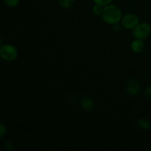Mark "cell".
Returning a JSON list of instances; mask_svg holds the SVG:
<instances>
[{
	"label": "cell",
	"mask_w": 151,
	"mask_h": 151,
	"mask_svg": "<svg viewBox=\"0 0 151 151\" xmlns=\"http://www.w3.org/2000/svg\"><path fill=\"white\" fill-rule=\"evenodd\" d=\"M7 134V128L2 123L0 124V137L3 138Z\"/></svg>",
	"instance_id": "13"
},
{
	"label": "cell",
	"mask_w": 151,
	"mask_h": 151,
	"mask_svg": "<svg viewBox=\"0 0 151 151\" xmlns=\"http://www.w3.org/2000/svg\"><path fill=\"white\" fill-rule=\"evenodd\" d=\"M150 25L147 22H142L133 29V36L137 39L144 40L150 35Z\"/></svg>",
	"instance_id": "3"
},
{
	"label": "cell",
	"mask_w": 151,
	"mask_h": 151,
	"mask_svg": "<svg viewBox=\"0 0 151 151\" xmlns=\"http://www.w3.org/2000/svg\"><path fill=\"white\" fill-rule=\"evenodd\" d=\"M103 9H104V6L95 4L92 7V13L96 16H101L103 12Z\"/></svg>",
	"instance_id": "10"
},
{
	"label": "cell",
	"mask_w": 151,
	"mask_h": 151,
	"mask_svg": "<svg viewBox=\"0 0 151 151\" xmlns=\"http://www.w3.org/2000/svg\"><path fill=\"white\" fill-rule=\"evenodd\" d=\"M18 50L15 46L10 44L1 45L0 47V56L2 60L7 62H11L16 60L18 57Z\"/></svg>",
	"instance_id": "2"
},
{
	"label": "cell",
	"mask_w": 151,
	"mask_h": 151,
	"mask_svg": "<svg viewBox=\"0 0 151 151\" xmlns=\"http://www.w3.org/2000/svg\"><path fill=\"white\" fill-rule=\"evenodd\" d=\"M112 1H113V0H93L94 4H100V5L103 6H106L111 4V3L112 2Z\"/></svg>",
	"instance_id": "12"
},
{
	"label": "cell",
	"mask_w": 151,
	"mask_h": 151,
	"mask_svg": "<svg viewBox=\"0 0 151 151\" xmlns=\"http://www.w3.org/2000/svg\"><path fill=\"white\" fill-rule=\"evenodd\" d=\"M75 1V0H58V2L59 5L63 8L69 9L72 7Z\"/></svg>",
	"instance_id": "9"
},
{
	"label": "cell",
	"mask_w": 151,
	"mask_h": 151,
	"mask_svg": "<svg viewBox=\"0 0 151 151\" xmlns=\"http://www.w3.org/2000/svg\"><path fill=\"white\" fill-rule=\"evenodd\" d=\"M101 17L105 23L111 25L116 24L121 22L122 17V11L116 4H109L104 6Z\"/></svg>",
	"instance_id": "1"
},
{
	"label": "cell",
	"mask_w": 151,
	"mask_h": 151,
	"mask_svg": "<svg viewBox=\"0 0 151 151\" xmlns=\"http://www.w3.org/2000/svg\"><path fill=\"white\" fill-rule=\"evenodd\" d=\"M4 147L7 150H13V143L10 141H5L4 142Z\"/></svg>",
	"instance_id": "15"
},
{
	"label": "cell",
	"mask_w": 151,
	"mask_h": 151,
	"mask_svg": "<svg viewBox=\"0 0 151 151\" xmlns=\"http://www.w3.org/2000/svg\"><path fill=\"white\" fill-rule=\"evenodd\" d=\"M81 106L83 110L86 111H90L94 108V102L91 97H88V96H85L81 99Z\"/></svg>",
	"instance_id": "6"
},
{
	"label": "cell",
	"mask_w": 151,
	"mask_h": 151,
	"mask_svg": "<svg viewBox=\"0 0 151 151\" xmlns=\"http://www.w3.org/2000/svg\"><path fill=\"white\" fill-rule=\"evenodd\" d=\"M138 125L142 130H149L151 127V123L150 119H148L147 118L143 117L141 119H139L138 121Z\"/></svg>",
	"instance_id": "8"
},
{
	"label": "cell",
	"mask_w": 151,
	"mask_h": 151,
	"mask_svg": "<svg viewBox=\"0 0 151 151\" xmlns=\"http://www.w3.org/2000/svg\"><path fill=\"white\" fill-rule=\"evenodd\" d=\"M126 91L128 95H137L140 91V85L136 79H131L128 81L126 85Z\"/></svg>",
	"instance_id": "5"
},
{
	"label": "cell",
	"mask_w": 151,
	"mask_h": 151,
	"mask_svg": "<svg viewBox=\"0 0 151 151\" xmlns=\"http://www.w3.org/2000/svg\"><path fill=\"white\" fill-rule=\"evenodd\" d=\"M120 23L125 29H134L139 24V19L134 13H126L122 16Z\"/></svg>",
	"instance_id": "4"
},
{
	"label": "cell",
	"mask_w": 151,
	"mask_h": 151,
	"mask_svg": "<svg viewBox=\"0 0 151 151\" xmlns=\"http://www.w3.org/2000/svg\"><path fill=\"white\" fill-rule=\"evenodd\" d=\"M144 94H145V96L146 98L151 99V84L145 88Z\"/></svg>",
	"instance_id": "14"
},
{
	"label": "cell",
	"mask_w": 151,
	"mask_h": 151,
	"mask_svg": "<svg viewBox=\"0 0 151 151\" xmlns=\"http://www.w3.org/2000/svg\"><path fill=\"white\" fill-rule=\"evenodd\" d=\"M4 2L7 7H16L19 5V0H4Z\"/></svg>",
	"instance_id": "11"
},
{
	"label": "cell",
	"mask_w": 151,
	"mask_h": 151,
	"mask_svg": "<svg viewBox=\"0 0 151 151\" xmlns=\"http://www.w3.org/2000/svg\"><path fill=\"white\" fill-rule=\"evenodd\" d=\"M131 50H133V52H134L140 53L144 50L145 44L144 42H143L142 40L135 38V40H134V41L131 42Z\"/></svg>",
	"instance_id": "7"
}]
</instances>
